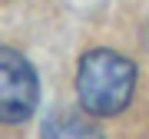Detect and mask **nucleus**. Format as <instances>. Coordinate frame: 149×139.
<instances>
[{
    "mask_svg": "<svg viewBox=\"0 0 149 139\" xmlns=\"http://www.w3.org/2000/svg\"><path fill=\"white\" fill-rule=\"evenodd\" d=\"M136 63L116 50H86L76 63V99L90 116H116L133 103Z\"/></svg>",
    "mask_w": 149,
    "mask_h": 139,
    "instance_id": "obj_1",
    "label": "nucleus"
},
{
    "mask_svg": "<svg viewBox=\"0 0 149 139\" xmlns=\"http://www.w3.org/2000/svg\"><path fill=\"white\" fill-rule=\"evenodd\" d=\"M40 103V80L30 60L13 47L0 50V119L7 126H20L33 116Z\"/></svg>",
    "mask_w": 149,
    "mask_h": 139,
    "instance_id": "obj_2",
    "label": "nucleus"
},
{
    "mask_svg": "<svg viewBox=\"0 0 149 139\" xmlns=\"http://www.w3.org/2000/svg\"><path fill=\"white\" fill-rule=\"evenodd\" d=\"M43 139H106L103 129L76 113H56L43 119Z\"/></svg>",
    "mask_w": 149,
    "mask_h": 139,
    "instance_id": "obj_3",
    "label": "nucleus"
}]
</instances>
